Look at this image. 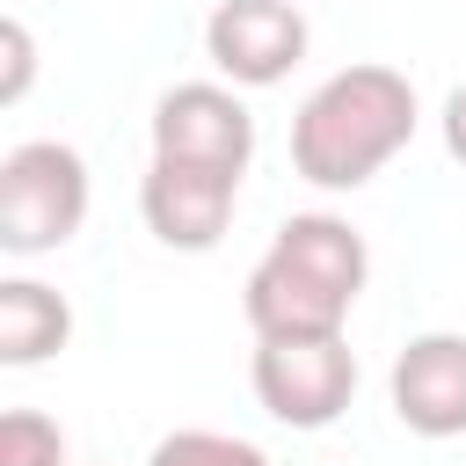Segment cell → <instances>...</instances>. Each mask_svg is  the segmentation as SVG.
Here are the masks:
<instances>
[{"instance_id":"11","label":"cell","mask_w":466,"mask_h":466,"mask_svg":"<svg viewBox=\"0 0 466 466\" xmlns=\"http://www.w3.org/2000/svg\"><path fill=\"white\" fill-rule=\"evenodd\" d=\"M0 466H66V430L36 408L0 415Z\"/></svg>"},{"instance_id":"5","label":"cell","mask_w":466,"mask_h":466,"mask_svg":"<svg viewBox=\"0 0 466 466\" xmlns=\"http://www.w3.org/2000/svg\"><path fill=\"white\" fill-rule=\"evenodd\" d=\"M153 160H197L248 175L255 160V116L226 80H182L153 102Z\"/></svg>"},{"instance_id":"13","label":"cell","mask_w":466,"mask_h":466,"mask_svg":"<svg viewBox=\"0 0 466 466\" xmlns=\"http://www.w3.org/2000/svg\"><path fill=\"white\" fill-rule=\"evenodd\" d=\"M437 124H444V153H451V160L466 167V80H459V87L444 95V116H437Z\"/></svg>"},{"instance_id":"6","label":"cell","mask_w":466,"mask_h":466,"mask_svg":"<svg viewBox=\"0 0 466 466\" xmlns=\"http://www.w3.org/2000/svg\"><path fill=\"white\" fill-rule=\"evenodd\" d=\"M204 51L233 87H277L306 58L299 0H218L204 22Z\"/></svg>"},{"instance_id":"7","label":"cell","mask_w":466,"mask_h":466,"mask_svg":"<svg viewBox=\"0 0 466 466\" xmlns=\"http://www.w3.org/2000/svg\"><path fill=\"white\" fill-rule=\"evenodd\" d=\"M233 197H240V175L226 167H197V160H153L146 182H138V211H146V233L160 248H182V255H204L226 240L233 226Z\"/></svg>"},{"instance_id":"2","label":"cell","mask_w":466,"mask_h":466,"mask_svg":"<svg viewBox=\"0 0 466 466\" xmlns=\"http://www.w3.org/2000/svg\"><path fill=\"white\" fill-rule=\"evenodd\" d=\"M415 138V87L393 66L328 73L291 116V167L313 189H364Z\"/></svg>"},{"instance_id":"12","label":"cell","mask_w":466,"mask_h":466,"mask_svg":"<svg viewBox=\"0 0 466 466\" xmlns=\"http://www.w3.org/2000/svg\"><path fill=\"white\" fill-rule=\"evenodd\" d=\"M0 58H7V73H0V102H22L29 95V73H36V44H29V29L7 15L0 22Z\"/></svg>"},{"instance_id":"1","label":"cell","mask_w":466,"mask_h":466,"mask_svg":"<svg viewBox=\"0 0 466 466\" xmlns=\"http://www.w3.org/2000/svg\"><path fill=\"white\" fill-rule=\"evenodd\" d=\"M371 277V248L350 218L335 211H291L269 240V255L248 269V328L255 342H291V335H342L357 291Z\"/></svg>"},{"instance_id":"8","label":"cell","mask_w":466,"mask_h":466,"mask_svg":"<svg viewBox=\"0 0 466 466\" xmlns=\"http://www.w3.org/2000/svg\"><path fill=\"white\" fill-rule=\"evenodd\" d=\"M386 400L415 437H466V335L430 328L393 357Z\"/></svg>"},{"instance_id":"4","label":"cell","mask_w":466,"mask_h":466,"mask_svg":"<svg viewBox=\"0 0 466 466\" xmlns=\"http://www.w3.org/2000/svg\"><path fill=\"white\" fill-rule=\"evenodd\" d=\"M357 393V350L342 335L255 342V400L284 430H328Z\"/></svg>"},{"instance_id":"10","label":"cell","mask_w":466,"mask_h":466,"mask_svg":"<svg viewBox=\"0 0 466 466\" xmlns=\"http://www.w3.org/2000/svg\"><path fill=\"white\" fill-rule=\"evenodd\" d=\"M146 466H269V451L248 437H226V430H175L153 444Z\"/></svg>"},{"instance_id":"9","label":"cell","mask_w":466,"mask_h":466,"mask_svg":"<svg viewBox=\"0 0 466 466\" xmlns=\"http://www.w3.org/2000/svg\"><path fill=\"white\" fill-rule=\"evenodd\" d=\"M66 335H73V306L51 284H36V277H7L0 284V364L7 371H29V364L58 357Z\"/></svg>"},{"instance_id":"3","label":"cell","mask_w":466,"mask_h":466,"mask_svg":"<svg viewBox=\"0 0 466 466\" xmlns=\"http://www.w3.org/2000/svg\"><path fill=\"white\" fill-rule=\"evenodd\" d=\"M87 226V160L58 138H22L0 160V248L51 255Z\"/></svg>"}]
</instances>
